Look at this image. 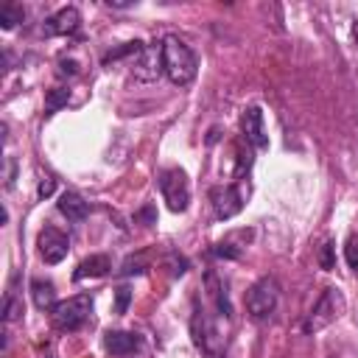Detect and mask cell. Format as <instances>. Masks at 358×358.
Here are the masks:
<instances>
[{
    "instance_id": "obj_10",
    "label": "cell",
    "mask_w": 358,
    "mask_h": 358,
    "mask_svg": "<svg viewBox=\"0 0 358 358\" xmlns=\"http://www.w3.org/2000/svg\"><path fill=\"white\" fill-rule=\"evenodd\" d=\"M241 129L246 143H252L255 148H268V137H266V123H263V109L260 106H246L241 115Z\"/></svg>"
},
{
    "instance_id": "obj_16",
    "label": "cell",
    "mask_w": 358,
    "mask_h": 358,
    "mask_svg": "<svg viewBox=\"0 0 358 358\" xmlns=\"http://www.w3.org/2000/svg\"><path fill=\"white\" fill-rule=\"evenodd\" d=\"M31 296H34V305L39 310H53L59 302H56V285L50 280H34L31 282Z\"/></svg>"
},
{
    "instance_id": "obj_3",
    "label": "cell",
    "mask_w": 358,
    "mask_h": 358,
    "mask_svg": "<svg viewBox=\"0 0 358 358\" xmlns=\"http://www.w3.org/2000/svg\"><path fill=\"white\" fill-rule=\"evenodd\" d=\"M157 185H159V193H162L171 213H185L187 210L190 185H187V173L182 168H162L157 173Z\"/></svg>"
},
{
    "instance_id": "obj_12",
    "label": "cell",
    "mask_w": 358,
    "mask_h": 358,
    "mask_svg": "<svg viewBox=\"0 0 358 358\" xmlns=\"http://www.w3.org/2000/svg\"><path fill=\"white\" fill-rule=\"evenodd\" d=\"M140 344H143V338L137 333H129V330H106L103 333V347L112 355H131Z\"/></svg>"
},
{
    "instance_id": "obj_27",
    "label": "cell",
    "mask_w": 358,
    "mask_h": 358,
    "mask_svg": "<svg viewBox=\"0 0 358 358\" xmlns=\"http://www.w3.org/2000/svg\"><path fill=\"white\" fill-rule=\"evenodd\" d=\"M134 218H137V221H145V227H151V224H154V204H145Z\"/></svg>"
},
{
    "instance_id": "obj_15",
    "label": "cell",
    "mask_w": 358,
    "mask_h": 358,
    "mask_svg": "<svg viewBox=\"0 0 358 358\" xmlns=\"http://www.w3.org/2000/svg\"><path fill=\"white\" fill-rule=\"evenodd\" d=\"M204 285H207V294L213 296V302H215V310L221 313V316H232V305H229V294H227V282L218 277V271H207L204 274Z\"/></svg>"
},
{
    "instance_id": "obj_5",
    "label": "cell",
    "mask_w": 358,
    "mask_h": 358,
    "mask_svg": "<svg viewBox=\"0 0 358 358\" xmlns=\"http://www.w3.org/2000/svg\"><path fill=\"white\" fill-rule=\"evenodd\" d=\"M90 310H92V296L90 294H76V296H70V299H64L53 308L50 322H53L56 330L73 333L90 319Z\"/></svg>"
},
{
    "instance_id": "obj_1",
    "label": "cell",
    "mask_w": 358,
    "mask_h": 358,
    "mask_svg": "<svg viewBox=\"0 0 358 358\" xmlns=\"http://www.w3.org/2000/svg\"><path fill=\"white\" fill-rule=\"evenodd\" d=\"M162 70H165V76L171 78V84L187 87V84L196 78L199 59H196L193 48H190L185 39L168 34V36L162 39Z\"/></svg>"
},
{
    "instance_id": "obj_17",
    "label": "cell",
    "mask_w": 358,
    "mask_h": 358,
    "mask_svg": "<svg viewBox=\"0 0 358 358\" xmlns=\"http://www.w3.org/2000/svg\"><path fill=\"white\" fill-rule=\"evenodd\" d=\"M25 20V11H22V6H17V3H6L3 8H0V25H3V31H11L17 22H22Z\"/></svg>"
},
{
    "instance_id": "obj_8",
    "label": "cell",
    "mask_w": 358,
    "mask_h": 358,
    "mask_svg": "<svg viewBox=\"0 0 358 358\" xmlns=\"http://www.w3.org/2000/svg\"><path fill=\"white\" fill-rule=\"evenodd\" d=\"M36 246H39V257H42L48 266L62 263V260L67 257V252H70V241H67V235L59 232L56 227H45V229L39 232Z\"/></svg>"
},
{
    "instance_id": "obj_25",
    "label": "cell",
    "mask_w": 358,
    "mask_h": 358,
    "mask_svg": "<svg viewBox=\"0 0 358 358\" xmlns=\"http://www.w3.org/2000/svg\"><path fill=\"white\" fill-rule=\"evenodd\" d=\"M213 255H218V257H229V260H235V257H241V249H235L232 243H215V246H213Z\"/></svg>"
},
{
    "instance_id": "obj_24",
    "label": "cell",
    "mask_w": 358,
    "mask_h": 358,
    "mask_svg": "<svg viewBox=\"0 0 358 358\" xmlns=\"http://www.w3.org/2000/svg\"><path fill=\"white\" fill-rule=\"evenodd\" d=\"M145 271V260L143 257H129L126 263H123V268H120V274H143Z\"/></svg>"
},
{
    "instance_id": "obj_18",
    "label": "cell",
    "mask_w": 358,
    "mask_h": 358,
    "mask_svg": "<svg viewBox=\"0 0 358 358\" xmlns=\"http://www.w3.org/2000/svg\"><path fill=\"white\" fill-rule=\"evenodd\" d=\"M67 101H70V90H64V87L48 90V95H45V115L59 112L62 106H67Z\"/></svg>"
},
{
    "instance_id": "obj_23",
    "label": "cell",
    "mask_w": 358,
    "mask_h": 358,
    "mask_svg": "<svg viewBox=\"0 0 358 358\" xmlns=\"http://www.w3.org/2000/svg\"><path fill=\"white\" fill-rule=\"evenodd\" d=\"M333 249H336V246H333V241H327V243L319 249V266H322L324 271H330V268H333Z\"/></svg>"
},
{
    "instance_id": "obj_11",
    "label": "cell",
    "mask_w": 358,
    "mask_h": 358,
    "mask_svg": "<svg viewBox=\"0 0 358 358\" xmlns=\"http://www.w3.org/2000/svg\"><path fill=\"white\" fill-rule=\"evenodd\" d=\"M162 70V45L159 48H143L134 62V76L140 81H154Z\"/></svg>"
},
{
    "instance_id": "obj_21",
    "label": "cell",
    "mask_w": 358,
    "mask_h": 358,
    "mask_svg": "<svg viewBox=\"0 0 358 358\" xmlns=\"http://www.w3.org/2000/svg\"><path fill=\"white\" fill-rule=\"evenodd\" d=\"M344 257H347V266L358 274V235L347 238V246H344Z\"/></svg>"
},
{
    "instance_id": "obj_26",
    "label": "cell",
    "mask_w": 358,
    "mask_h": 358,
    "mask_svg": "<svg viewBox=\"0 0 358 358\" xmlns=\"http://www.w3.org/2000/svg\"><path fill=\"white\" fill-rule=\"evenodd\" d=\"M53 190H56V182H53L50 176H45V179L39 182V187H36V196H39V199H48Z\"/></svg>"
},
{
    "instance_id": "obj_19",
    "label": "cell",
    "mask_w": 358,
    "mask_h": 358,
    "mask_svg": "<svg viewBox=\"0 0 358 358\" xmlns=\"http://www.w3.org/2000/svg\"><path fill=\"white\" fill-rule=\"evenodd\" d=\"M20 313H22V305H20V299L17 296H6V302H3V322L8 324V322H17L20 319Z\"/></svg>"
},
{
    "instance_id": "obj_9",
    "label": "cell",
    "mask_w": 358,
    "mask_h": 358,
    "mask_svg": "<svg viewBox=\"0 0 358 358\" xmlns=\"http://www.w3.org/2000/svg\"><path fill=\"white\" fill-rule=\"evenodd\" d=\"M78 28H81V11L76 6H64L45 20L42 34L45 36H67V34H76Z\"/></svg>"
},
{
    "instance_id": "obj_6",
    "label": "cell",
    "mask_w": 358,
    "mask_h": 358,
    "mask_svg": "<svg viewBox=\"0 0 358 358\" xmlns=\"http://www.w3.org/2000/svg\"><path fill=\"white\" fill-rule=\"evenodd\" d=\"M280 299V285L274 277H260L249 291H246V310L255 322H263L274 313Z\"/></svg>"
},
{
    "instance_id": "obj_14",
    "label": "cell",
    "mask_w": 358,
    "mask_h": 358,
    "mask_svg": "<svg viewBox=\"0 0 358 358\" xmlns=\"http://www.w3.org/2000/svg\"><path fill=\"white\" fill-rule=\"evenodd\" d=\"M109 268H112V257L109 255H90V257H84L78 266H76V271H73V280L76 282H81V280H92V277H103V274H109Z\"/></svg>"
},
{
    "instance_id": "obj_28",
    "label": "cell",
    "mask_w": 358,
    "mask_h": 358,
    "mask_svg": "<svg viewBox=\"0 0 358 358\" xmlns=\"http://www.w3.org/2000/svg\"><path fill=\"white\" fill-rule=\"evenodd\" d=\"M59 70H62V73H70V76H73V73H76V62H62V67H59Z\"/></svg>"
},
{
    "instance_id": "obj_29",
    "label": "cell",
    "mask_w": 358,
    "mask_h": 358,
    "mask_svg": "<svg viewBox=\"0 0 358 358\" xmlns=\"http://www.w3.org/2000/svg\"><path fill=\"white\" fill-rule=\"evenodd\" d=\"M352 36H355V45H358V20H355V25H352Z\"/></svg>"
},
{
    "instance_id": "obj_20",
    "label": "cell",
    "mask_w": 358,
    "mask_h": 358,
    "mask_svg": "<svg viewBox=\"0 0 358 358\" xmlns=\"http://www.w3.org/2000/svg\"><path fill=\"white\" fill-rule=\"evenodd\" d=\"M165 266H171V277H182V274L187 271V260H185L182 255H176V252H168Z\"/></svg>"
},
{
    "instance_id": "obj_13",
    "label": "cell",
    "mask_w": 358,
    "mask_h": 358,
    "mask_svg": "<svg viewBox=\"0 0 358 358\" xmlns=\"http://www.w3.org/2000/svg\"><path fill=\"white\" fill-rule=\"evenodd\" d=\"M56 204H59V213H62L67 221H73V224H81V221L90 215V204H87L78 193H73V190H64Z\"/></svg>"
},
{
    "instance_id": "obj_2",
    "label": "cell",
    "mask_w": 358,
    "mask_h": 358,
    "mask_svg": "<svg viewBox=\"0 0 358 358\" xmlns=\"http://www.w3.org/2000/svg\"><path fill=\"white\" fill-rule=\"evenodd\" d=\"M190 333H193V341H196V347L201 350L204 358H224V352H227V338L221 336V330L215 327L213 316H210L199 302L193 305Z\"/></svg>"
},
{
    "instance_id": "obj_4",
    "label": "cell",
    "mask_w": 358,
    "mask_h": 358,
    "mask_svg": "<svg viewBox=\"0 0 358 358\" xmlns=\"http://www.w3.org/2000/svg\"><path fill=\"white\" fill-rule=\"evenodd\" d=\"M341 310H344V296H341V291H338V288H324V294L319 296V302L313 305V310L305 316L302 330H305L308 336H313V333L330 327V324L341 316Z\"/></svg>"
},
{
    "instance_id": "obj_7",
    "label": "cell",
    "mask_w": 358,
    "mask_h": 358,
    "mask_svg": "<svg viewBox=\"0 0 358 358\" xmlns=\"http://www.w3.org/2000/svg\"><path fill=\"white\" fill-rule=\"evenodd\" d=\"M210 204H213L215 218H221V221L238 215L243 210V190H241V185H215V187H210Z\"/></svg>"
},
{
    "instance_id": "obj_22",
    "label": "cell",
    "mask_w": 358,
    "mask_h": 358,
    "mask_svg": "<svg viewBox=\"0 0 358 358\" xmlns=\"http://www.w3.org/2000/svg\"><path fill=\"white\" fill-rule=\"evenodd\" d=\"M129 302H131V291H129L126 285L115 288V313H126Z\"/></svg>"
}]
</instances>
